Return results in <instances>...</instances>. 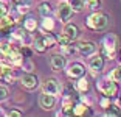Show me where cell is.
I'll use <instances>...</instances> for the list:
<instances>
[{
  "instance_id": "f1b7e54d",
  "label": "cell",
  "mask_w": 121,
  "mask_h": 117,
  "mask_svg": "<svg viewBox=\"0 0 121 117\" xmlns=\"http://www.w3.org/2000/svg\"><path fill=\"white\" fill-rule=\"evenodd\" d=\"M9 13V8H8L6 3H2V0H0V17H3V16H8Z\"/></svg>"
},
{
  "instance_id": "cb8c5ba5",
  "label": "cell",
  "mask_w": 121,
  "mask_h": 117,
  "mask_svg": "<svg viewBox=\"0 0 121 117\" xmlns=\"http://www.w3.org/2000/svg\"><path fill=\"white\" fill-rule=\"evenodd\" d=\"M70 42H71V39L68 38L67 34H64V33H60V34L57 36V44H59L60 47H65V45H68Z\"/></svg>"
},
{
  "instance_id": "d6a6232c",
  "label": "cell",
  "mask_w": 121,
  "mask_h": 117,
  "mask_svg": "<svg viewBox=\"0 0 121 117\" xmlns=\"http://www.w3.org/2000/svg\"><path fill=\"white\" fill-rule=\"evenodd\" d=\"M120 56H121V53H120Z\"/></svg>"
},
{
  "instance_id": "44dd1931",
  "label": "cell",
  "mask_w": 121,
  "mask_h": 117,
  "mask_svg": "<svg viewBox=\"0 0 121 117\" xmlns=\"http://www.w3.org/2000/svg\"><path fill=\"white\" fill-rule=\"evenodd\" d=\"M68 3H70V6L73 8V11H82L84 10V6H86V0H68Z\"/></svg>"
},
{
  "instance_id": "9a60e30c",
  "label": "cell",
  "mask_w": 121,
  "mask_h": 117,
  "mask_svg": "<svg viewBox=\"0 0 121 117\" xmlns=\"http://www.w3.org/2000/svg\"><path fill=\"white\" fill-rule=\"evenodd\" d=\"M75 89L78 91V92H81V94L89 92V89H90V83H89V80H87V78H84V77L78 78V81H76Z\"/></svg>"
},
{
  "instance_id": "52a82bcc",
  "label": "cell",
  "mask_w": 121,
  "mask_h": 117,
  "mask_svg": "<svg viewBox=\"0 0 121 117\" xmlns=\"http://www.w3.org/2000/svg\"><path fill=\"white\" fill-rule=\"evenodd\" d=\"M56 105V97L51 95V94H47V92H42L39 97V106L45 111H50L54 108Z\"/></svg>"
},
{
  "instance_id": "484cf974",
  "label": "cell",
  "mask_w": 121,
  "mask_h": 117,
  "mask_svg": "<svg viewBox=\"0 0 121 117\" xmlns=\"http://www.w3.org/2000/svg\"><path fill=\"white\" fill-rule=\"evenodd\" d=\"M86 5L90 8L92 11H96L101 6V0H86Z\"/></svg>"
},
{
  "instance_id": "1f68e13d",
  "label": "cell",
  "mask_w": 121,
  "mask_h": 117,
  "mask_svg": "<svg viewBox=\"0 0 121 117\" xmlns=\"http://www.w3.org/2000/svg\"><path fill=\"white\" fill-rule=\"evenodd\" d=\"M8 116H9V117H20V116H23V112L19 111V109H13V111L8 112Z\"/></svg>"
},
{
  "instance_id": "d4e9b609",
  "label": "cell",
  "mask_w": 121,
  "mask_h": 117,
  "mask_svg": "<svg viewBox=\"0 0 121 117\" xmlns=\"http://www.w3.org/2000/svg\"><path fill=\"white\" fill-rule=\"evenodd\" d=\"M62 52H64L65 55H73L75 52H78V45H75V44H68V45L62 47Z\"/></svg>"
},
{
  "instance_id": "7c38bea8",
  "label": "cell",
  "mask_w": 121,
  "mask_h": 117,
  "mask_svg": "<svg viewBox=\"0 0 121 117\" xmlns=\"http://www.w3.org/2000/svg\"><path fill=\"white\" fill-rule=\"evenodd\" d=\"M65 64H67V61L62 55H53L51 56V67L54 70H62L65 67Z\"/></svg>"
},
{
  "instance_id": "ac0fdd59",
  "label": "cell",
  "mask_w": 121,
  "mask_h": 117,
  "mask_svg": "<svg viewBox=\"0 0 121 117\" xmlns=\"http://www.w3.org/2000/svg\"><path fill=\"white\" fill-rule=\"evenodd\" d=\"M37 11H39V14L42 16V17L51 16V5L48 3V2H42V3H39V8H37Z\"/></svg>"
},
{
  "instance_id": "5bb4252c",
  "label": "cell",
  "mask_w": 121,
  "mask_h": 117,
  "mask_svg": "<svg viewBox=\"0 0 121 117\" xmlns=\"http://www.w3.org/2000/svg\"><path fill=\"white\" fill-rule=\"evenodd\" d=\"M73 114L75 116H89V114H93V111L84 103H76L73 106Z\"/></svg>"
},
{
  "instance_id": "4fadbf2b",
  "label": "cell",
  "mask_w": 121,
  "mask_h": 117,
  "mask_svg": "<svg viewBox=\"0 0 121 117\" xmlns=\"http://www.w3.org/2000/svg\"><path fill=\"white\" fill-rule=\"evenodd\" d=\"M62 33H64V34H67L71 41H75V39L79 36V28L76 27L75 24H67L64 27V31H62Z\"/></svg>"
},
{
  "instance_id": "8fae6325",
  "label": "cell",
  "mask_w": 121,
  "mask_h": 117,
  "mask_svg": "<svg viewBox=\"0 0 121 117\" xmlns=\"http://www.w3.org/2000/svg\"><path fill=\"white\" fill-rule=\"evenodd\" d=\"M0 78L5 80L6 83H14V70H11V67H8V66H0Z\"/></svg>"
},
{
  "instance_id": "2e32d148",
  "label": "cell",
  "mask_w": 121,
  "mask_h": 117,
  "mask_svg": "<svg viewBox=\"0 0 121 117\" xmlns=\"http://www.w3.org/2000/svg\"><path fill=\"white\" fill-rule=\"evenodd\" d=\"M33 45H34V50L37 52V53H43V52L48 49V47H47V44H45V39H43V36H36Z\"/></svg>"
},
{
  "instance_id": "e0dca14e",
  "label": "cell",
  "mask_w": 121,
  "mask_h": 117,
  "mask_svg": "<svg viewBox=\"0 0 121 117\" xmlns=\"http://www.w3.org/2000/svg\"><path fill=\"white\" fill-rule=\"evenodd\" d=\"M13 25H14V20L8 16H3V17H0V28L3 30V31H9L13 28Z\"/></svg>"
},
{
  "instance_id": "4316f807",
  "label": "cell",
  "mask_w": 121,
  "mask_h": 117,
  "mask_svg": "<svg viewBox=\"0 0 121 117\" xmlns=\"http://www.w3.org/2000/svg\"><path fill=\"white\" fill-rule=\"evenodd\" d=\"M110 78L117 83H121V66L117 67V69H113V72L110 73Z\"/></svg>"
},
{
  "instance_id": "f546056e",
  "label": "cell",
  "mask_w": 121,
  "mask_h": 117,
  "mask_svg": "<svg viewBox=\"0 0 121 117\" xmlns=\"http://www.w3.org/2000/svg\"><path fill=\"white\" fill-rule=\"evenodd\" d=\"M99 103H101V106H103L104 109H106L107 106H110V97H106V95H104L103 98L99 100Z\"/></svg>"
},
{
  "instance_id": "4dcf8cb0",
  "label": "cell",
  "mask_w": 121,
  "mask_h": 117,
  "mask_svg": "<svg viewBox=\"0 0 121 117\" xmlns=\"http://www.w3.org/2000/svg\"><path fill=\"white\" fill-rule=\"evenodd\" d=\"M20 53L23 55V58H30V56H31V49H28V47H22Z\"/></svg>"
},
{
  "instance_id": "9c48e42d",
  "label": "cell",
  "mask_w": 121,
  "mask_h": 117,
  "mask_svg": "<svg viewBox=\"0 0 121 117\" xmlns=\"http://www.w3.org/2000/svg\"><path fill=\"white\" fill-rule=\"evenodd\" d=\"M78 52L82 55V56H92L96 52V45L92 41H84V42L78 44Z\"/></svg>"
},
{
  "instance_id": "7a4b0ae2",
  "label": "cell",
  "mask_w": 121,
  "mask_h": 117,
  "mask_svg": "<svg viewBox=\"0 0 121 117\" xmlns=\"http://www.w3.org/2000/svg\"><path fill=\"white\" fill-rule=\"evenodd\" d=\"M101 52L107 59H113L115 58V52H117V45H118V38L115 34H106L103 38V42H101Z\"/></svg>"
},
{
  "instance_id": "d6986e66",
  "label": "cell",
  "mask_w": 121,
  "mask_h": 117,
  "mask_svg": "<svg viewBox=\"0 0 121 117\" xmlns=\"http://www.w3.org/2000/svg\"><path fill=\"white\" fill-rule=\"evenodd\" d=\"M23 27H25L26 31L33 33L36 28H37V20H36L34 17H26V19H25V22H23Z\"/></svg>"
},
{
  "instance_id": "7402d4cb",
  "label": "cell",
  "mask_w": 121,
  "mask_h": 117,
  "mask_svg": "<svg viewBox=\"0 0 121 117\" xmlns=\"http://www.w3.org/2000/svg\"><path fill=\"white\" fill-rule=\"evenodd\" d=\"M121 114L120 108L117 106V105H110V106L106 108V116H110V117H118Z\"/></svg>"
},
{
  "instance_id": "ba28073f",
  "label": "cell",
  "mask_w": 121,
  "mask_h": 117,
  "mask_svg": "<svg viewBox=\"0 0 121 117\" xmlns=\"http://www.w3.org/2000/svg\"><path fill=\"white\" fill-rule=\"evenodd\" d=\"M20 83H22V86L26 88V89H36L39 86V78L36 77L34 73H31V72H26V73L22 75Z\"/></svg>"
},
{
  "instance_id": "5b68a950",
  "label": "cell",
  "mask_w": 121,
  "mask_h": 117,
  "mask_svg": "<svg viewBox=\"0 0 121 117\" xmlns=\"http://www.w3.org/2000/svg\"><path fill=\"white\" fill-rule=\"evenodd\" d=\"M42 92L51 94V95H57L60 92V83L57 81L56 78H48L42 86Z\"/></svg>"
},
{
  "instance_id": "603a6c76",
  "label": "cell",
  "mask_w": 121,
  "mask_h": 117,
  "mask_svg": "<svg viewBox=\"0 0 121 117\" xmlns=\"http://www.w3.org/2000/svg\"><path fill=\"white\" fill-rule=\"evenodd\" d=\"M43 39H45V44L47 47H54L57 44V36H53V34H43Z\"/></svg>"
},
{
  "instance_id": "8992f818",
  "label": "cell",
  "mask_w": 121,
  "mask_h": 117,
  "mask_svg": "<svg viewBox=\"0 0 121 117\" xmlns=\"http://www.w3.org/2000/svg\"><path fill=\"white\" fill-rule=\"evenodd\" d=\"M73 8L70 6V3H65V2H62V3L59 5V8H57V17H59L60 22H68L71 19V16H73Z\"/></svg>"
},
{
  "instance_id": "ffe728a7",
  "label": "cell",
  "mask_w": 121,
  "mask_h": 117,
  "mask_svg": "<svg viewBox=\"0 0 121 117\" xmlns=\"http://www.w3.org/2000/svg\"><path fill=\"white\" fill-rule=\"evenodd\" d=\"M54 28V20L50 17V16H47V17H43L42 20V30L43 31H53Z\"/></svg>"
},
{
  "instance_id": "83f0119b",
  "label": "cell",
  "mask_w": 121,
  "mask_h": 117,
  "mask_svg": "<svg viewBox=\"0 0 121 117\" xmlns=\"http://www.w3.org/2000/svg\"><path fill=\"white\" fill-rule=\"evenodd\" d=\"M8 97H9V89H8L6 86H2V84H0V102L6 100Z\"/></svg>"
},
{
  "instance_id": "277c9868",
  "label": "cell",
  "mask_w": 121,
  "mask_h": 117,
  "mask_svg": "<svg viewBox=\"0 0 121 117\" xmlns=\"http://www.w3.org/2000/svg\"><path fill=\"white\" fill-rule=\"evenodd\" d=\"M84 75H86V67H84L82 63H71L68 66V69H67V77L68 78L78 80V78L84 77Z\"/></svg>"
},
{
  "instance_id": "6da1fadb",
  "label": "cell",
  "mask_w": 121,
  "mask_h": 117,
  "mask_svg": "<svg viewBox=\"0 0 121 117\" xmlns=\"http://www.w3.org/2000/svg\"><path fill=\"white\" fill-rule=\"evenodd\" d=\"M86 25L87 28L95 30V31H101V30H106L107 25H109V17L104 13H93L89 17L86 19Z\"/></svg>"
},
{
  "instance_id": "30bf717a",
  "label": "cell",
  "mask_w": 121,
  "mask_h": 117,
  "mask_svg": "<svg viewBox=\"0 0 121 117\" xmlns=\"http://www.w3.org/2000/svg\"><path fill=\"white\" fill-rule=\"evenodd\" d=\"M89 67L93 73L101 72L103 67H104V58L101 56V55H95V56L92 55V58H90V61H89Z\"/></svg>"
},
{
  "instance_id": "3957f363",
  "label": "cell",
  "mask_w": 121,
  "mask_h": 117,
  "mask_svg": "<svg viewBox=\"0 0 121 117\" xmlns=\"http://www.w3.org/2000/svg\"><path fill=\"white\" fill-rule=\"evenodd\" d=\"M98 89L101 91L103 95L113 97V95H117V92H118V84L113 80H112V81H101V83H98Z\"/></svg>"
}]
</instances>
